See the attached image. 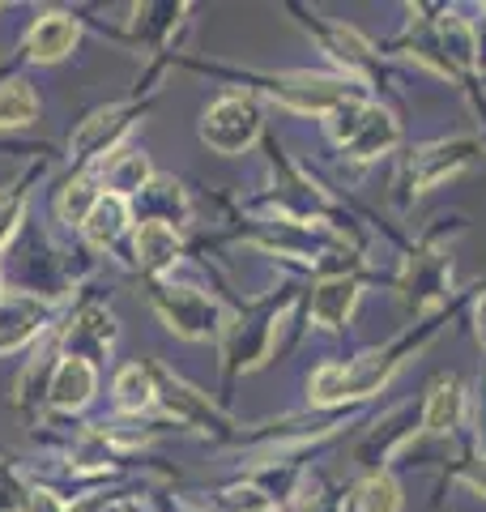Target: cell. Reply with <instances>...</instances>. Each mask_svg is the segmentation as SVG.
Listing matches in <instances>:
<instances>
[{
    "label": "cell",
    "mask_w": 486,
    "mask_h": 512,
    "mask_svg": "<svg viewBox=\"0 0 486 512\" xmlns=\"http://www.w3.org/2000/svg\"><path fill=\"white\" fill-rule=\"evenodd\" d=\"M465 478H469V483H474V487H478V491L486 495V466H478V470H469Z\"/></svg>",
    "instance_id": "cell-10"
},
{
    "label": "cell",
    "mask_w": 486,
    "mask_h": 512,
    "mask_svg": "<svg viewBox=\"0 0 486 512\" xmlns=\"http://www.w3.org/2000/svg\"><path fill=\"white\" fill-rule=\"evenodd\" d=\"M73 43H77L73 18H64V13H47V18L35 26V35H30V52H35L39 60H60Z\"/></svg>",
    "instance_id": "cell-2"
},
{
    "label": "cell",
    "mask_w": 486,
    "mask_h": 512,
    "mask_svg": "<svg viewBox=\"0 0 486 512\" xmlns=\"http://www.w3.org/2000/svg\"><path fill=\"white\" fill-rule=\"evenodd\" d=\"M256 128H261V116H256V107L252 103H243V99H222L214 111H209V120H205V141L214 150L222 154H239L248 141L256 137Z\"/></svg>",
    "instance_id": "cell-1"
},
{
    "label": "cell",
    "mask_w": 486,
    "mask_h": 512,
    "mask_svg": "<svg viewBox=\"0 0 486 512\" xmlns=\"http://www.w3.org/2000/svg\"><path fill=\"white\" fill-rule=\"evenodd\" d=\"M30 116H35V94H30L22 82L0 90V124H26Z\"/></svg>",
    "instance_id": "cell-7"
},
{
    "label": "cell",
    "mask_w": 486,
    "mask_h": 512,
    "mask_svg": "<svg viewBox=\"0 0 486 512\" xmlns=\"http://www.w3.org/2000/svg\"><path fill=\"white\" fill-rule=\"evenodd\" d=\"M461 406H465L461 384H457V380H440V384H435V393H431V402H427L423 427H427V431H448V427H457Z\"/></svg>",
    "instance_id": "cell-3"
},
{
    "label": "cell",
    "mask_w": 486,
    "mask_h": 512,
    "mask_svg": "<svg viewBox=\"0 0 486 512\" xmlns=\"http://www.w3.org/2000/svg\"><path fill=\"white\" fill-rule=\"evenodd\" d=\"M94 389V372L81 359H69L56 372V384H52V393H56V402L60 406H77V402H86Z\"/></svg>",
    "instance_id": "cell-5"
},
{
    "label": "cell",
    "mask_w": 486,
    "mask_h": 512,
    "mask_svg": "<svg viewBox=\"0 0 486 512\" xmlns=\"http://www.w3.org/2000/svg\"><path fill=\"white\" fill-rule=\"evenodd\" d=\"M116 231H120V201H107L90 214V235H94V244H103V239H111Z\"/></svg>",
    "instance_id": "cell-9"
},
{
    "label": "cell",
    "mask_w": 486,
    "mask_h": 512,
    "mask_svg": "<svg viewBox=\"0 0 486 512\" xmlns=\"http://www.w3.org/2000/svg\"><path fill=\"white\" fill-rule=\"evenodd\" d=\"M363 504H367V512H397V504H401L397 483H393L388 474L371 478V483L363 487Z\"/></svg>",
    "instance_id": "cell-8"
},
{
    "label": "cell",
    "mask_w": 486,
    "mask_h": 512,
    "mask_svg": "<svg viewBox=\"0 0 486 512\" xmlns=\"http://www.w3.org/2000/svg\"><path fill=\"white\" fill-rule=\"evenodd\" d=\"M137 252H141L145 265H167L171 256H175V235H171V227H162V222H150V227H141Z\"/></svg>",
    "instance_id": "cell-6"
},
{
    "label": "cell",
    "mask_w": 486,
    "mask_h": 512,
    "mask_svg": "<svg viewBox=\"0 0 486 512\" xmlns=\"http://www.w3.org/2000/svg\"><path fill=\"white\" fill-rule=\"evenodd\" d=\"M350 308H354V282H324L316 291V299H312L316 320L329 325V329L342 325V320L350 316Z\"/></svg>",
    "instance_id": "cell-4"
}]
</instances>
